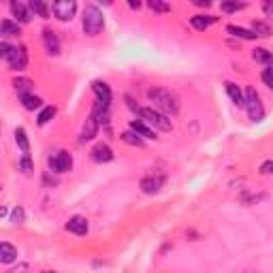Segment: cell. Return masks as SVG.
I'll use <instances>...</instances> for the list:
<instances>
[{"label":"cell","instance_id":"17","mask_svg":"<svg viewBox=\"0 0 273 273\" xmlns=\"http://www.w3.org/2000/svg\"><path fill=\"white\" fill-rule=\"evenodd\" d=\"M17 258V248L11 243L3 241L0 243V262H5V265H9V262H13Z\"/></svg>","mask_w":273,"mask_h":273},{"label":"cell","instance_id":"4","mask_svg":"<svg viewBox=\"0 0 273 273\" xmlns=\"http://www.w3.org/2000/svg\"><path fill=\"white\" fill-rule=\"evenodd\" d=\"M75 11H77L75 0H56V3H51V13H53V17H58L60 22H71Z\"/></svg>","mask_w":273,"mask_h":273},{"label":"cell","instance_id":"32","mask_svg":"<svg viewBox=\"0 0 273 273\" xmlns=\"http://www.w3.org/2000/svg\"><path fill=\"white\" fill-rule=\"evenodd\" d=\"M260 79H262V81H265V86L273 88V64H271V66H267L265 71H262V75H260Z\"/></svg>","mask_w":273,"mask_h":273},{"label":"cell","instance_id":"5","mask_svg":"<svg viewBox=\"0 0 273 273\" xmlns=\"http://www.w3.org/2000/svg\"><path fill=\"white\" fill-rule=\"evenodd\" d=\"M245 109H248L250 120H254V122L262 120V115H265L262 105H260V98H258V94H256V90H254V88L245 90Z\"/></svg>","mask_w":273,"mask_h":273},{"label":"cell","instance_id":"13","mask_svg":"<svg viewBox=\"0 0 273 273\" xmlns=\"http://www.w3.org/2000/svg\"><path fill=\"white\" fill-rule=\"evenodd\" d=\"M11 11L17 17V24H28L32 20V11L30 7H26L24 3H11Z\"/></svg>","mask_w":273,"mask_h":273},{"label":"cell","instance_id":"7","mask_svg":"<svg viewBox=\"0 0 273 273\" xmlns=\"http://www.w3.org/2000/svg\"><path fill=\"white\" fill-rule=\"evenodd\" d=\"M7 64L11 66V71H24L26 66H28V51H26L24 45H20V47H13L11 56L7 58Z\"/></svg>","mask_w":273,"mask_h":273},{"label":"cell","instance_id":"34","mask_svg":"<svg viewBox=\"0 0 273 273\" xmlns=\"http://www.w3.org/2000/svg\"><path fill=\"white\" fill-rule=\"evenodd\" d=\"M258 171L262 173V175H273V160H265Z\"/></svg>","mask_w":273,"mask_h":273},{"label":"cell","instance_id":"37","mask_svg":"<svg viewBox=\"0 0 273 273\" xmlns=\"http://www.w3.org/2000/svg\"><path fill=\"white\" fill-rule=\"evenodd\" d=\"M28 271V265H20V267H15V269H11L9 273H26Z\"/></svg>","mask_w":273,"mask_h":273},{"label":"cell","instance_id":"21","mask_svg":"<svg viewBox=\"0 0 273 273\" xmlns=\"http://www.w3.org/2000/svg\"><path fill=\"white\" fill-rule=\"evenodd\" d=\"M226 32L237 36V39H243V41H254L256 39V34L252 30H245V28H239V26H226Z\"/></svg>","mask_w":273,"mask_h":273},{"label":"cell","instance_id":"35","mask_svg":"<svg viewBox=\"0 0 273 273\" xmlns=\"http://www.w3.org/2000/svg\"><path fill=\"white\" fill-rule=\"evenodd\" d=\"M11 51H13V47H11V45H9V43H0V56H3L5 60L9 58V56H11Z\"/></svg>","mask_w":273,"mask_h":273},{"label":"cell","instance_id":"28","mask_svg":"<svg viewBox=\"0 0 273 273\" xmlns=\"http://www.w3.org/2000/svg\"><path fill=\"white\" fill-rule=\"evenodd\" d=\"M252 32L256 34V36H269V34H271V28H269V24L254 22V24H252Z\"/></svg>","mask_w":273,"mask_h":273},{"label":"cell","instance_id":"8","mask_svg":"<svg viewBox=\"0 0 273 273\" xmlns=\"http://www.w3.org/2000/svg\"><path fill=\"white\" fill-rule=\"evenodd\" d=\"M165 186V175H145L141 179V190L145 194H156Z\"/></svg>","mask_w":273,"mask_h":273},{"label":"cell","instance_id":"33","mask_svg":"<svg viewBox=\"0 0 273 273\" xmlns=\"http://www.w3.org/2000/svg\"><path fill=\"white\" fill-rule=\"evenodd\" d=\"M11 222H13V224H22V222H24V209H22V207H15V209H13Z\"/></svg>","mask_w":273,"mask_h":273},{"label":"cell","instance_id":"3","mask_svg":"<svg viewBox=\"0 0 273 273\" xmlns=\"http://www.w3.org/2000/svg\"><path fill=\"white\" fill-rule=\"evenodd\" d=\"M139 115H141V120L150 126V128L154 130V128H158V130H165V132H169V130H173V124H171V120L165 115V113H160L158 109H150V107H145V109H141L139 111Z\"/></svg>","mask_w":273,"mask_h":273},{"label":"cell","instance_id":"12","mask_svg":"<svg viewBox=\"0 0 273 273\" xmlns=\"http://www.w3.org/2000/svg\"><path fill=\"white\" fill-rule=\"evenodd\" d=\"M88 220L84 216H73L71 220L66 222V231L69 233H73V235H86L88 233Z\"/></svg>","mask_w":273,"mask_h":273},{"label":"cell","instance_id":"2","mask_svg":"<svg viewBox=\"0 0 273 273\" xmlns=\"http://www.w3.org/2000/svg\"><path fill=\"white\" fill-rule=\"evenodd\" d=\"M81 26H84V32L88 36H96L101 34L105 28V17L101 13V9L96 5H88L84 9V15H81Z\"/></svg>","mask_w":273,"mask_h":273},{"label":"cell","instance_id":"15","mask_svg":"<svg viewBox=\"0 0 273 273\" xmlns=\"http://www.w3.org/2000/svg\"><path fill=\"white\" fill-rule=\"evenodd\" d=\"M92 90H94V94H96V101L107 103V105L111 103V90H109V86L105 84V81H94Z\"/></svg>","mask_w":273,"mask_h":273},{"label":"cell","instance_id":"9","mask_svg":"<svg viewBox=\"0 0 273 273\" xmlns=\"http://www.w3.org/2000/svg\"><path fill=\"white\" fill-rule=\"evenodd\" d=\"M43 45H45V49H47L49 56H58L60 53V41H58V34L49 30V28H45L43 30Z\"/></svg>","mask_w":273,"mask_h":273},{"label":"cell","instance_id":"6","mask_svg":"<svg viewBox=\"0 0 273 273\" xmlns=\"http://www.w3.org/2000/svg\"><path fill=\"white\" fill-rule=\"evenodd\" d=\"M49 167L51 171H56V173H69L73 169V158H71V154L69 152H56L53 156H49Z\"/></svg>","mask_w":273,"mask_h":273},{"label":"cell","instance_id":"40","mask_svg":"<svg viewBox=\"0 0 273 273\" xmlns=\"http://www.w3.org/2000/svg\"><path fill=\"white\" fill-rule=\"evenodd\" d=\"M43 273H56V271H43Z\"/></svg>","mask_w":273,"mask_h":273},{"label":"cell","instance_id":"24","mask_svg":"<svg viewBox=\"0 0 273 273\" xmlns=\"http://www.w3.org/2000/svg\"><path fill=\"white\" fill-rule=\"evenodd\" d=\"M252 58L256 60V62H260V64H267V66H271V64H273V53H271L269 49H262V47L254 49Z\"/></svg>","mask_w":273,"mask_h":273},{"label":"cell","instance_id":"10","mask_svg":"<svg viewBox=\"0 0 273 273\" xmlns=\"http://www.w3.org/2000/svg\"><path fill=\"white\" fill-rule=\"evenodd\" d=\"M90 154H92V160L98 162V165H103V162H111V160H113V150L109 148V145H105V143L94 145Z\"/></svg>","mask_w":273,"mask_h":273},{"label":"cell","instance_id":"18","mask_svg":"<svg viewBox=\"0 0 273 273\" xmlns=\"http://www.w3.org/2000/svg\"><path fill=\"white\" fill-rule=\"evenodd\" d=\"M0 34L5 36H20L22 34V28L17 22H11V20H3V24H0Z\"/></svg>","mask_w":273,"mask_h":273},{"label":"cell","instance_id":"38","mask_svg":"<svg viewBox=\"0 0 273 273\" xmlns=\"http://www.w3.org/2000/svg\"><path fill=\"white\" fill-rule=\"evenodd\" d=\"M192 3H194L196 7H209V5H212L209 0H192Z\"/></svg>","mask_w":273,"mask_h":273},{"label":"cell","instance_id":"19","mask_svg":"<svg viewBox=\"0 0 273 273\" xmlns=\"http://www.w3.org/2000/svg\"><path fill=\"white\" fill-rule=\"evenodd\" d=\"M190 24H192V28H196V30H207L212 24H216V17L214 15H194L192 20H190Z\"/></svg>","mask_w":273,"mask_h":273},{"label":"cell","instance_id":"14","mask_svg":"<svg viewBox=\"0 0 273 273\" xmlns=\"http://www.w3.org/2000/svg\"><path fill=\"white\" fill-rule=\"evenodd\" d=\"M226 94L231 96V101L237 105V107H245V94L239 90L237 84H233V81H226Z\"/></svg>","mask_w":273,"mask_h":273},{"label":"cell","instance_id":"11","mask_svg":"<svg viewBox=\"0 0 273 273\" xmlns=\"http://www.w3.org/2000/svg\"><path fill=\"white\" fill-rule=\"evenodd\" d=\"M98 128H101V124H98V120H96V117H92V115H90L88 120H86V124H84V130H81L79 141H81V143H86V141H92L94 136H96V132H98Z\"/></svg>","mask_w":273,"mask_h":273},{"label":"cell","instance_id":"25","mask_svg":"<svg viewBox=\"0 0 273 273\" xmlns=\"http://www.w3.org/2000/svg\"><path fill=\"white\" fill-rule=\"evenodd\" d=\"M13 88H15V92L20 94V96H24V94H32V92H30V90H32V81H30V79L17 77V79L13 81Z\"/></svg>","mask_w":273,"mask_h":273},{"label":"cell","instance_id":"31","mask_svg":"<svg viewBox=\"0 0 273 273\" xmlns=\"http://www.w3.org/2000/svg\"><path fill=\"white\" fill-rule=\"evenodd\" d=\"M241 9H245L243 3H222V11L226 13H235V11H241Z\"/></svg>","mask_w":273,"mask_h":273},{"label":"cell","instance_id":"29","mask_svg":"<svg viewBox=\"0 0 273 273\" xmlns=\"http://www.w3.org/2000/svg\"><path fill=\"white\" fill-rule=\"evenodd\" d=\"M148 7L152 9V11H156V13H169L171 11V7L167 3H162V0H150Z\"/></svg>","mask_w":273,"mask_h":273},{"label":"cell","instance_id":"26","mask_svg":"<svg viewBox=\"0 0 273 273\" xmlns=\"http://www.w3.org/2000/svg\"><path fill=\"white\" fill-rule=\"evenodd\" d=\"M28 7H30V11H32V13H36L39 17H45V20L49 17V9H47V5H45L43 0H32V3H30Z\"/></svg>","mask_w":273,"mask_h":273},{"label":"cell","instance_id":"36","mask_svg":"<svg viewBox=\"0 0 273 273\" xmlns=\"http://www.w3.org/2000/svg\"><path fill=\"white\" fill-rule=\"evenodd\" d=\"M262 11H265L267 17H273V0H265L262 3Z\"/></svg>","mask_w":273,"mask_h":273},{"label":"cell","instance_id":"22","mask_svg":"<svg viewBox=\"0 0 273 273\" xmlns=\"http://www.w3.org/2000/svg\"><path fill=\"white\" fill-rule=\"evenodd\" d=\"M20 101H22L24 109H28V111H34V109L43 107V101L39 96H34V94H24V96H20Z\"/></svg>","mask_w":273,"mask_h":273},{"label":"cell","instance_id":"27","mask_svg":"<svg viewBox=\"0 0 273 273\" xmlns=\"http://www.w3.org/2000/svg\"><path fill=\"white\" fill-rule=\"evenodd\" d=\"M53 115H56V107H53V105L43 107V109H41V113H39V117H36V124H39V126H45Z\"/></svg>","mask_w":273,"mask_h":273},{"label":"cell","instance_id":"39","mask_svg":"<svg viewBox=\"0 0 273 273\" xmlns=\"http://www.w3.org/2000/svg\"><path fill=\"white\" fill-rule=\"evenodd\" d=\"M128 7H130V9H141V3H139V0H136V3H134V0H130Z\"/></svg>","mask_w":273,"mask_h":273},{"label":"cell","instance_id":"23","mask_svg":"<svg viewBox=\"0 0 273 273\" xmlns=\"http://www.w3.org/2000/svg\"><path fill=\"white\" fill-rule=\"evenodd\" d=\"M120 139H122L126 145H132V148H143V143H145L134 130H126V132H122V134H120Z\"/></svg>","mask_w":273,"mask_h":273},{"label":"cell","instance_id":"16","mask_svg":"<svg viewBox=\"0 0 273 273\" xmlns=\"http://www.w3.org/2000/svg\"><path fill=\"white\" fill-rule=\"evenodd\" d=\"M130 130H134L136 134L141 136V139H156L154 130H152L143 120H132V122H130Z\"/></svg>","mask_w":273,"mask_h":273},{"label":"cell","instance_id":"20","mask_svg":"<svg viewBox=\"0 0 273 273\" xmlns=\"http://www.w3.org/2000/svg\"><path fill=\"white\" fill-rule=\"evenodd\" d=\"M15 143H17V148L24 152V156H28L30 154V141H28V134H26L24 128H15Z\"/></svg>","mask_w":273,"mask_h":273},{"label":"cell","instance_id":"30","mask_svg":"<svg viewBox=\"0 0 273 273\" xmlns=\"http://www.w3.org/2000/svg\"><path fill=\"white\" fill-rule=\"evenodd\" d=\"M20 169H22V173H26V175H30V173L34 171V165H32L30 156H24V158L20 160Z\"/></svg>","mask_w":273,"mask_h":273},{"label":"cell","instance_id":"1","mask_svg":"<svg viewBox=\"0 0 273 273\" xmlns=\"http://www.w3.org/2000/svg\"><path fill=\"white\" fill-rule=\"evenodd\" d=\"M150 101L154 103V107L158 109L160 113H165L167 117L169 115H175L179 111V98L171 92V90H165V88H152L150 92Z\"/></svg>","mask_w":273,"mask_h":273}]
</instances>
